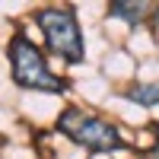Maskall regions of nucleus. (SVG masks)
<instances>
[{"label": "nucleus", "instance_id": "nucleus-1", "mask_svg": "<svg viewBox=\"0 0 159 159\" xmlns=\"http://www.w3.org/2000/svg\"><path fill=\"white\" fill-rule=\"evenodd\" d=\"M10 70H13V83L19 89H38V92H51V96H61L67 92V80H61L57 73L48 70L45 54L38 51L22 32H16L10 38Z\"/></svg>", "mask_w": 159, "mask_h": 159}, {"label": "nucleus", "instance_id": "nucleus-2", "mask_svg": "<svg viewBox=\"0 0 159 159\" xmlns=\"http://www.w3.org/2000/svg\"><path fill=\"white\" fill-rule=\"evenodd\" d=\"M35 22L51 54L64 57L67 64L83 61V32H80V19L73 7H45L35 13Z\"/></svg>", "mask_w": 159, "mask_h": 159}, {"label": "nucleus", "instance_id": "nucleus-3", "mask_svg": "<svg viewBox=\"0 0 159 159\" xmlns=\"http://www.w3.org/2000/svg\"><path fill=\"white\" fill-rule=\"evenodd\" d=\"M57 130L64 137H70L73 143L86 147L89 153H115L124 150V140L118 134V127L108 124L99 115H89L83 108H64L57 118Z\"/></svg>", "mask_w": 159, "mask_h": 159}, {"label": "nucleus", "instance_id": "nucleus-4", "mask_svg": "<svg viewBox=\"0 0 159 159\" xmlns=\"http://www.w3.org/2000/svg\"><path fill=\"white\" fill-rule=\"evenodd\" d=\"M108 13L115 19H124V22H130V25H140L143 19L153 13V7L150 3H124V0H115V3H108Z\"/></svg>", "mask_w": 159, "mask_h": 159}, {"label": "nucleus", "instance_id": "nucleus-5", "mask_svg": "<svg viewBox=\"0 0 159 159\" xmlns=\"http://www.w3.org/2000/svg\"><path fill=\"white\" fill-rule=\"evenodd\" d=\"M124 96L137 105H159V83H143V86H134L127 89Z\"/></svg>", "mask_w": 159, "mask_h": 159}, {"label": "nucleus", "instance_id": "nucleus-6", "mask_svg": "<svg viewBox=\"0 0 159 159\" xmlns=\"http://www.w3.org/2000/svg\"><path fill=\"white\" fill-rule=\"evenodd\" d=\"M140 156H143V159H159V147H153V150H143Z\"/></svg>", "mask_w": 159, "mask_h": 159}, {"label": "nucleus", "instance_id": "nucleus-7", "mask_svg": "<svg viewBox=\"0 0 159 159\" xmlns=\"http://www.w3.org/2000/svg\"><path fill=\"white\" fill-rule=\"evenodd\" d=\"M153 16H156V22H159V3H156V7H153Z\"/></svg>", "mask_w": 159, "mask_h": 159}]
</instances>
